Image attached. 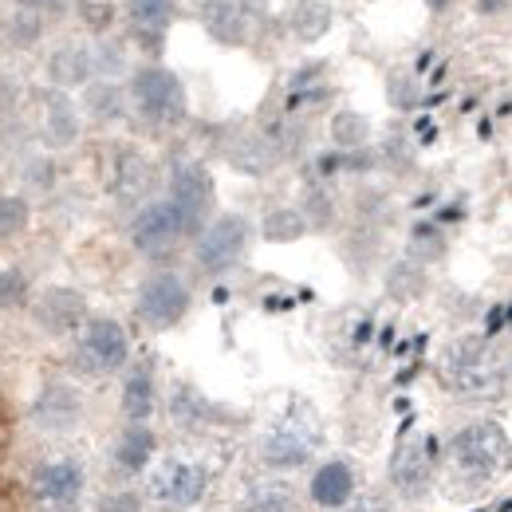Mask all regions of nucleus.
<instances>
[{"label":"nucleus","mask_w":512,"mask_h":512,"mask_svg":"<svg viewBox=\"0 0 512 512\" xmlns=\"http://www.w3.org/2000/svg\"><path fill=\"white\" fill-rule=\"evenodd\" d=\"M438 379L465 402H493L509 386V367L485 339H457L438 359Z\"/></svg>","instance_id":"nucleus-1"},{"label":"nucleus","mask_w":512,"mask_h":512,"mask_svg":"<svg viewBox=\"0 0 512 512\" xmlns=\"http://www.w3.org/2000/svg\"><path fill=\"white\" fill-rule=\"evenodd\" d=\"M446 461L453 465L457 477L485 485V481H497L512 469V442L497 422H469L465 430H457L449 438Z\"/></svg>","instance_id":"nucleus-2"},{"label":"nucleus","mask_w":512,"mask_h":512,"mask_svg":"<svg viewBox=\"0 0 512 512\" xmlns=\"http://www.w3.org/2000/svg\"><path fill=\"white\" fill-rule=\"evenodd\" d=\"M320 446H323V434H320V422L312 418V410L292 406L260 438V461L272 473H292V469H304L320 453Z\"/></svg>","instance_id":"nucleus-3"},{"label":"nucleus","mask_w":512,"mask_h":512,"mask_svg":"<svg viewBox=\"0 0 512 512\" xmlns=\"http://www.w3.org/2000/svg\"><path fill=\"white\" fill-rule=\"evenodd\" d=\"M209 493V469L190 457H170L150 469L146 477V501L162 512H190Z\"/></svg>","instance_id":"nucleus-4"},{"label":"nucleus","mask_w":512,"mask_h":512,"mask_svg":"<svg viewBox=\"0 0 512 512\" xmlns=\"http://www.w3.org/2000/svg\"><path fill=\"white\" fill-rule=\"evenodd\" d=\"M130 99H134V107H138L150 123L170 127V123H182V119H186V87H182V79H178L174 71H166V67H142V71H134V79H130Z\"/></svg>","instance_id":"nucleus-5"},{"label":"nucleus","mask_w":512,"mask_h":512,"mask_svg":"<svg viewBox=\"0 0 512 512\" xmlns=\"http://www.w3.org/2000/svg\"><path fill=\"white\" fill-rule=\"evenodd\" d=\"M75 359L87 375H115L123 371L130 359V339L119 320H107V316H95V320L83 323L79 331V347H75Z\"/></svg>","instance_id":"nucleus-6"},{"label":"nucleus","mask_w":512,"mask_h":512,"mask_svg":"<svg viewBox=\"0 0 512 512\" xmlns=\"http://www.w3.org/2000/svg\"><path fill=\"white\" fill-rule=\"evenodd\" d=\"M186 217L178 213V205L166 201H146L138 209V217L130 221V245L142 256H166L170 249H178V241L186 237Z\"/></svg>","instance_id":"nucleus-7"},{"label":"nucleus","mask_w":512,"mask_h":512,"mask_svg":"<svg viewBox=\"0 0 512 512\" xmlns=\"http://www.w3.org/2000/svg\"><path fill=\"white\" fill-rule=\"evenodd\" d=\"M138 320L154 331H166L190 312V288L178 272H154L138 288Z\"/></svg>","instance_id":"nucleus-8"},{"label":"nucleus","mask_w":512,"mask_h":512,"mask_svg":"<svg viewBox=\"0 0 512 512\" xmlns=\"http://www.w3.org/2000/svg\"><path fill=\"white\" fill-rule=\"evenodd\" d=\"M83 485H87V473H83V461L79 457L40 461L32 469V477H28V493L44 509H75L79 497H83Z\"/></svg>","instance_id":"nucleus-9"},{"label":"nucleus","mask_w":512,"mask_h":512,"mask_svg":"<svg viewBox=\"0 0 512 512\" xmlns=\"http://www.w3.org/2000/svg\"><path fill=\"white\" fill-rule=\"evenodd\" d=\"M249 237H253V229H249V221L241 213L217 217L209 229H201V241H197V264H201V272H209V276L229 272L245 256Z\"/></svg>","instance_id":"nucleus-10"},{"label":"nucleus","mask_w":512,"mask_h":512,"mask_svg":"<svg viewBox=\"0 0 512 512\" xmlns=\"http://www.w3.org/2000/svg\"><path fill=\"white\" fill-rule=\"evenodd\" d=\"M438 477V446L434 438H406L390 453V485L402 497H426Z\"/></svg>","instance_id":"nucleus-11"},{"label":"nucleus","mask_w":512,"mask_h":512,"mask_svg":"<svg viewBox=\"0 0 512 512\" xmlns=\"http://www.w3.org/2000/svg\"><path fill=\"white\" fill-rule=\"evenodd\" d=\"M170 201L178 205V213L186 217V229L201 233V221L213 209V178L201 162H182L170 174Z\"/></svg>","instance_id":"nucleus-12"},{"label":"nucleus","mask_w":512,"mask_h":512,"mask_svg":"<svg viewBox=\"0 0 512 512\" xmlns=\"http://www.w3.org/2000/svg\"><path fill=\"white\" fill-rule=\"evenodd\" d=\"M79 414H83V398L67 383H48L32 402V422L48 434H67L79 422Z\"/></svg>","instance_id":"nucleus-13"},{"label":"nucleus","mask_w":512,"mask_h":512,"mask_svg":"<svg viewBox=\"0 0 512 512\" xmlns=\"http://www.w3.org/2000/svg\"><path fill=\"white\" fill-rule=\"evenodd\" d=\"M36 323L48 335L83 331V323H87V300H83V292H75V288H48L36 300Z\"/></svg>","instance_id":"nucleus-14"},{"label":"nucleus","mask_w":512,"mask_h":512,"mask_svg":"<svg viewBox=\"0 0 512 512\" xmlns=\"http://www.w3.org/2000/svg\"><path fill=\"white\" fill-rule=\"evenodd\" d=\"M308 497L320 509H347L351 497H355V473H351V465L343 457L323 461L320 469L312 473V481H308Z\"/></svg>","instance_id":"nucleus-15"},{"label":"nucleus","mask_w":512,"mask_h":512,"mask_svg":"<svg viewBox=\"0 0 512 512\" xmlns=\"http://www.w3.org/2000/svg\"><path fill=\"white\" fill-rule=\"evenodd\" d=\"M154 449H158V438H154V430L146 426V422H130L127 430L119 434V442H115V453H111V461H115V469L119 473H146V465L154 461Z\"/></svg>","instance_id":"nucleus-16"},{"label":"nucleus","mask_w":512,"mask_h":512,"mask_svg":"<svg viewBox=\"0 0 512 512\" xmlns=\"http://www.w3.org/2000/svg\"><path fill=\"white\" fill-rule=\"evenodd\" d=\"M201 20L217 44H245V36H249V20L237 0H205Z\"/></svg>","instance_id":"nucleus-17"},{"label":"nucleus","mask_w":512,"mask_h":512,"mask_svg":"<svg viewBox=\"0 0 512 512\" xmlns=\"http://www.w3.org/2000/svg\"><path fill=\"white\" fill-rule=\"evenodd\" d=\"M154 186V166L138 154V150H123L115 158V174H111V190L123 201H142Z\"/></svg>","instance_id":"nucleus-18"},{"label":"nucleus","mask_w":512,"mask_h":512,"mask_svg":"<svg viewBox=\"0 0 512 512\" xmlns=\"http://www.w3.org/2000/svg\"><path fill=\"white\" fill-rule=\"evenodd\" d=\"M158 406V390H154V371L146 363L130 367L127 379H123V418L127 422H150Z\"/></svg>","instance_id":"nucleus-19"},{"label":"nucleus","mask_w":512,"mask_h":512,"mask_svg":"<svg viewBox=\"0 0 512 512\" xmlns=\"http://www.w3.org/2000/svg\"><path fill=\"white\" fill-rule=\"evenodd\" d=\"M95 71H99V67H95V56H91L87 48H79V44H64V48L48 60V75H52L56 87H83Z\"/></svg>","instance_id":"nucleus-20"},{"label":"nucleus","mask_w":512,"mask_h":512,"mask_svg":"<svg viewBox=\"0 0 512 512\" xmlns=\"http://www.w3.org/2000/svg\"><path fill=\"white\" fill-rule=\"evenodd\" d=\"M245 512H300V497L288 481H276V477H264L253 481L249 493H245Z\"/></svg>","instance_id":"nucleus-21"},{"label":"nucleus","mask_w":512,"mask_h":512,"mask_svg":"<svg viewBox=\"0 0 512 512\" xmlns=\"http://www.w3.org/2000/svg\"><path fill=\"white\" fill-rule=\"evenodd\" d=\"M130 24H134V32L138 36H146L150 40V48H158V40H162V32L170 28V20H174V0H130Z\"/></svg>","instance_id":"nucleus-22"},{"label":"nucleus","mask_w":512,"mask_h":512,"mask_svg":"<svg viewBox=\"0 0 512 512\" xmlns=\"http://www.w3.org/2000/svg\"><path fill=\"white\" fill-rule=\"evenodd\" d=\"M44 134L52 146H71L79 138V115L67 95H48L44 103Z\"/></svg>","instance_id":"nucleus-23"},{"label":"nucleus","mask_w":512,"mask_h":512,"mask_svg":"<svg viewBox=\"0 0 512 512\" xmlns=\"http://www.w3.org/2000/svg\"><path fill=\"white\" fill-rule=\"evenodd\" d=\"M288 24H292V32H296L304 44H312V40H320L323 32L331 28V4H323V0H300V4L292 8Z\"/></svg>","instance_id":"nucleus-24"},{"label":"nucleus","mask_w":512,"mask_h":512,"mask_svg":"<svg viewBox=\"0 0 512 512\" xmlns=\"http://www.w3.org/2000/svg\"><path fill=\"white\" fill-rule=\"evenodd\" d=\"M260 233H264V241H272V245H288V241H300V237L308 233V221H304L300 209H272V213H264Z\"/></svg>","instance_id":"nucleus-25"},{"label":"nucleus","mask_w":512,"mask_h":512,"mask_svg":"<svg viewBox=\"0 0 512 512\" xmlns=\"http://www.w3.org/2000/svg\"><path fill=\"white\" fill-rule=\"evenodd\" d=\"M331 138H335L339 150H363L367 138H371V123L359 111H339L331 119Z\"/></svg>","instance_id":"nucleus-26"},{"label":"nucleus","mask_w":512,"mask_h":512,"mask_svg":"<svg viewBox=\"0 0 512 512\" xmlns=\"http://www.w3.org/2000/svg\"><path fill=\"white\" fill-rule=\"evenodd\" d=\"M229 158H233V166H237V170H245V174L260 178V174H268V166L276 162V150H272V142H268V138H245Z\"/></svg>","instance_id":"nucleus-27"},{"label":"nucleus","mask_w":512,"mask_h":512,"mask_svg":"<svg viewBox=\"0 0 512 512\" xmlns=\"http://www.w3.org/2000/svg\"><path fill=\"white\" fill-rule=\"evenodd\" d=\"M87 111L99 119V123H111V119H123V91L111 83V79H103V83H91L87 87Z\"/></svg>","instance_id":"nucleus-28"},{"label":"nucleus","mask_w":512,"mask_h":512,"mask_svg":"<svg viewBox=\"0 0 512 512\" xmlns=\"http://www.w3.org/2000/svg\"><path fill=\"white\" fill-rule=\"evenodd\" d=\"M170 414H174V422L197 430V426L209 418V402H205L197 390H190V386H178L174 398H170Z\"/></svg>","instance_id":"nucleus-29"},{"label":"nucleus","mask_w":512,"mask_h":512,"mask_svg":"<svg viewBox=\"0 0 512 512\" xmlns=\"http://www.w3.org/2000/svg\"><path fill=\"white\" fill-rule=\"evenodd\" d=\"M28 217H32V209H28L24 197H16V193H0V241L24 233V229H28Z\"/></svg>","instance_id":"nucleus-30"},{"label":"nucleus","mask_w":512,"mask_h":512,"mask_svg":"<svg viewBox=\"0 0 512 512\" xmlns=\"http://www.w3.org/2000/svg\"><path fill=\"white\" fill-rule=\"evenodd\" d=\"M410 253H414V260H422V264L446 256V233L438 225H418L410 233Z\"/></svg>","instance_id":"nucleus-31"},{"label":"nucleus","mask_w":512,"mask_h":512,"mask_svg":"<svg viewBox=\"0 0 512 512\" xmlns=\"http://www.w3.org/2000/svg\"><path fill=\"white\" fill-rule=\"evenodd\" d=\"M28 300V276L20 268H0V312L20 308Z\"/></svg>","instance_id":"nucleus-32"},{"label":"nucleus","mask_w":512,"mask_h":512,"mask_svg":"<svg viewBox=\"0 0 512 512\" xmlns=\"http://www.w3.org/2000/svg\"><path fill=\"white\" fill-rule=\"evenodd\" d=\"M304 221H308V229H327L331 225V217H335V201H331V193L323 190H308L304 197Z\"/></svg>","instance_id":"nucleus-33"},{"label":"nucleus","mask_w":512,"mask_h":512,"mask_svg":"<svg viewBox=\"0 0 512 512\" xmlns=\"http://www.w3.org/2000/svg\"><path fill=\"white\" fill-rule=\"evenodd\" d=\"M390 292L402 296V300H410L414 292H422V272H418V264H398V268L390 272Z\"/></svg>","instance_id":"nucleus-34"},{"label":"nucleus","mask_w":512,"mask_h":512,"mask_svg":"<svg viewBox=\"0 0 512 512\" xmlns=\"http://www.w3.org/2000/svg\"><path fill=\"white\" fill-rule=\"evenodd\" d=\"M99 512H146V505L134 489H119V493H107L99 501Z\"/></svg>","instance_id":"nucleus-35"},{"label":"nucleus","mask_w":512,"mask_h":512,"mask_svg":"<svg viewBox=\"0 0 512 512\" xmlns=\"http://www.w3.org/2000/svg\"><path fill=\"white\" fill-rule=\"evenodd\" d=\"M383 158L394 166V170H410L414 166V150H410V142L406 138H390L383 150Z\"/></svg>","instance_id":"nucleus-36"},{"label":"nucleus","mask_w":512,"mask_h":512,"mask_svg":"<svg viewBox=\"0 0 512 512\" xmlns=\"http://www.w3.org/2000/svg\"><path fill=\"white\" fill-rule=\"evenodd\" d=\"M390 99H394L398 107H414V83H410V79H394V83H390Z\"/></svg>","instance_id":"nucleus-37"},{"label":"nucleus","mask_w":512,"mask_h":512,"mask_svg":"<svg viewBox=\"0 0 512 512\" xmlns=\"http://www.w3.org/2000/svg\"><path fill=\"white\" fill-rule=\"evenodd\" d=\"M52 178H56V170L48 166V162H32V186H52Z\"/></svg>","instance_id":"nucleus-38"},{"label":"nucleus","mask_w":512,"mask_h":512,"mask_svg":"<svg viewBox=\"0 0 512 512\" xmlns=\"http://www.w3.org/2000/svg\"><path fill=\"white\" fill-rule=\"evenodd\" d=\"M20 8H32V12H56V8H64L67 0H16Z\"/></svg>","instance_id":"nucleus-39"},{"label":"nucleus","mask_w":512,"mask_h":512,"mask_svg":"<svg viewBox=\"0 0 512 512\" xmlns=\"http://www.w3.org/2000/svg\"><path fill=\"white\" fill-rule=\"evenodd\" d=\"M347 512H390V509H386V501H379V497H363V501L347 505Z\"/></svg>","instance_id":"nucleus-40"},{"label":"nucleus","mask_w":512,"mask_h":512,"mask_svg":"<svg viewBox=\"0 0 512 512\" xmlns=\"http://www.w3.org/2000/svg\"><path fill=\"white\" fill-rule=\"evenodd\" d=\"M237 4H241V8H260L264 0H237Z\"/></svg>","instance_id":"nucleus-41"}]
</instances>
